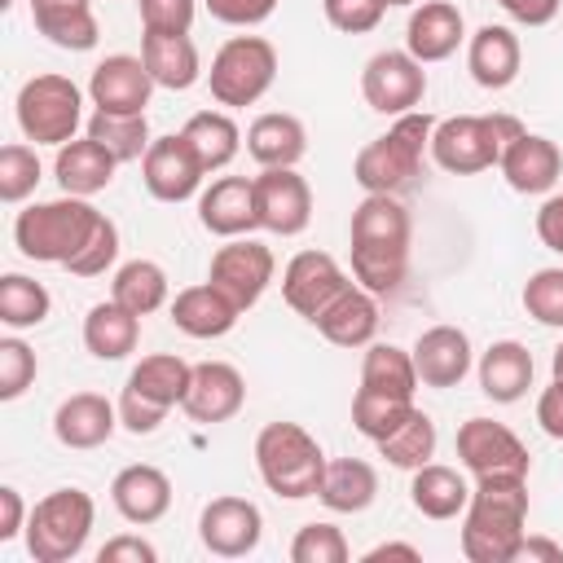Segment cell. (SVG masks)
Returning a JSON list of instances; mask_svg holds the SVG:
<instances>
[{"instance_id": "6da1fadb", "label": "cell", "mask_w": 563, "mask_h": 563, "mask_svg": "<svg viewBox=\"0 0 563 563\" xmlns=\"http://www.w3.org/2000/svg\"><path fill=\"white\" fill-rule=\"evenodd\" d=\"M528 537V479L484 475L462 510V554L471 563H515Z\"/></svg>"}, {"instance_id": "7a4b0ae2", "label": "cell", "mask_w": 563, "mask_h": 563, "mask_svg": "<svg viewBox=\"0 0 563 563\" xmlns=\"http://www.w3.org/2000/svg\"><path fill=\"white\" fill-rule=\"evenodd\" d=\"M435 119L427 110L396 114L391 128L374 141H365L352 158V180L365 194H400L422 172V154H431Z\"/></svg>"}, {"instance_id": "3957f363", "label": "cell", "mask_w": 563, "mask_h": 563, "mask_svg": "<svg viewBox=\"0 0 563 563\" xmlns=\"http://www.w3.org/2000/svg\"><path fill=\"white\" fill-rule=\"evenodd\" d=\"M101 216L106 211H97L88 198H75V194L31 202L13 220V246L35 264H62L66 268L84 251V242L92 238Z\"/></svg>"}, {"instance_id": "277c9868", "label": "cell", "mask_w": 563, "mask_h": 563, "mask_svg": "<svg viewBox=\"0 0 563 563\" xmlns=\"http://www.w3.org/2000/svg\"><path fill=\"white\" fill-rule=\"evenodd\" d=\"M325 462H330L325 449L299 422H268L255 435V471H260L264 488L286 497V501L317 497Z\"/></svg>"}, {"instance_id": "5b68a950", "label": "cell", "mask_w": 563, "mask_h": 563, "mask_svg": "<svg viewBox=\"0 0 563 563\" xmlns=\"http://www.w3.org/2000/svg\"><path fill=\"white\" fill-rule=\"evenodd\" d=\"M523 132L515 114H453L435 119L431 158L449 176H475L501 163V150Z\"/></svg>"}, {"instance_id": "8992f818", "label": "cell", "mask_w": 563, "mask_h": 563, "mask_svg": "<svg viewBox=\"0 0 563 563\" xmlns=\"http://www.w3.org/2000/svg\"><path fill=\"white\" fill-rule=\"evenodd\" d=\"M97 523V506L84 488H53L31 506L26 519V554L35 563H70L84 554Z\"/></svg>"}, {"instance_id": "52a82bcc", "label": "cell", "mask_w": 563, "mask_h": 563, "mask_svg": "<svg viewBox=\"0 0 563 563\" xmlns=\"http://www.w3.org/2000/svg\"><path fill=\"white\" fill-rule=\"evenodd\" d=\"M13 114H18V128H22L26 141H35V145H66L84 128V92H79V84L70 75L44 70V75H31L18 88Z\"/></svg>"}, {"instance_id": "ba28073f", "label": "cell", "mask_w": 563, "mask_h": 563, "mask_svg": "<svg viewBox=\"0 0 563 563\" xmlns=\"http://www.w3.org/2000/svg\"><path fill=\"white\" fill-rule=\"evenodd\" d=\"M277 79V48L264 35H233L216 48L211 70H207V88L211 101L224 110H246L255 106Z\"/></svg>"}, {"instance_id": "9c48e42d", "label": "cell", "mask_w": 563, "mask_h": 563, "mask_svg": "<svg viewBox=\"0 0 563 563\" xmlns=\"http://www.w3.org/2000/svg\"><path fill=\"white\" fill-rule=\"evenodd\" d=\"M361 97L378 114H409L427 97V70L409 48H383L361 70Z\"/></svg>"}, {"instance_id": "30bf717a", "label": "cell", "mask_w": 563, "mask_h": 563, "mask_svg": "<svg viewBox=\"0 0 563 563\" xmlns=\"http://www.w3.org/2000/svg\"><path fill=\"white\" fill-rule=\"evenodd\" d=\"M457 462L475 479H484V475H523L528 479V471H532L528 444L506 422H493V418H466L457 427Z\"/></svg>"}, {"instance_id": "8fae6325", "label": "cell", "mask_w": 563, "mask_h": 563, "mask_svg": "<svg viewBox=\"0 0 563 563\" xmlns=\"http://www.w3.org/2000/svg\"><path fill=\"white\" fill-rule=\"evenodd\" d=\"M277 273V260L264 242L255 238H224V246H216L211 255V268H207V282L216 290H224L242 312L260 303V295L268 290Z\"/></svg>"}, {"instance_id": "7c38bea8", "label": "cell", "mask_w": 563, "mask_h": 563, "mask_svg": "<svg viewBox=\"0 0 563 563\" xmlns=\"http://www.w3.org/2000/svg\"><path fill=\"white\" fill-rule=\"evenodd\" d=\"M198 541L216 559H246L264 541V515L246 497H233V493L211 497L198 515Z\"/></svg>"}, {"instance_id": "4fadbf2b", "label": "cell", "mask_w": 563, "mask_h": 563, "mask_svg": "<svg viewBox=\"0 0 563 563\" xmlns=\"http://www.w3.org/2000/svg\"><path fill=\"white\" fill-rule=\"evenodd\" d=\"M202 176H207V167L198 163V154L185 141V132L154 136L150 150H145V158H141V180H145L150 198H158V202L198 198L202 194Z\"/></svg>"}, {"instance_id": "5bb4252c", "label": "cell", "mask_w": 563, "mask_h": 563, "mask_svg": "<svg viewBox=\"0 0 563 563\" xmlns=\"http://www.w3.org/2000/svg\"><path fill=\"white\" fill-rule=\"evenodd\" d=\"M352 286V277L343 273V264L330 251H299L290 255V264L282 268V299L290 312H299L308 325L317 321V312L343 295Z\"/></svg>"}, {"instance_id": "9a60e30c", "label": "cell", "mask_w": 563, "mask_h": 563, "mask_svg": "<svg viewBox=\"0 0 563 563\" xmlns=\"http://www.w3.org/2000/svg\"><path fill=\"white\" fill-rule=\"evenodd\" d=\"M255 216L260 229L295 238L312 220V189L295 167H260L255 176Z\"/></svg>"}, {"instance_id": "2e32d148", "label": "cell", "mask_w": 563, "mask_h": 563, "mask_svg": "<svg viewBox=\"0 0 563 563\" xmlns=\"http://www.w3.org/2000/svg\"><path fill=\"white\" fill-rule=\"evenodd\" d=\"M154 75L145 70L141 57L132 53H110L92 66V79H88V101L106 114H145L150 97H154Z\"/></svg>"}, {"instance_id": "e0dca14e", "label": "cell", "mask_w": 563, "mask_h": 563, "mask_svg": "<svg viewBox=\"0 0 563 563\" xmlns=\"http://www.w3.org/2000/svg\"><path fill=\"white\" fill-rule=\"evenodd\" d=\"M242 405H246V378L238 365H229V361H198L194 365V378H189V391L180 405L189 422L216 427V422L238 418Z\"/></svg>"}, {"instance_id": "ac0fdd59", "label": "cell", "mask_w": 563, "mask_h": 563, "mask_svg": "<svg viewBox=\"0 0 563 563\" xmlns=\"http://www.w3.org/2000/svg\"><path fill=\"white\" fill-rule=\"evenodd\" d=\"M413 365H418V383L422 387H435V391H449L457 387L471 365H475V352H471V339L466 330L457 325H427L418 339H413Z\"/></svg>"}, {"instance_id": "d6986e66", "label": "cell", "mask_w": 563, "mask_h": 563, "mask_svg": "<svg viewBox=\"0 0 563 563\" xmlns=\"http://www.w3.org/2000/svg\"><path fill=\"white\" fill-rule=\"evenodd\" d=\"M198 224L216 238H246L251 229H260L255 176H216L198 194Z\"/></svg>"}, {"instance_id": "ffe728a7", "label": "cell", "mask_w": 563, "mask_h": 563, "mask_svg": "<svg viewBox=\"0 0 563 563\" xmlns=\"http://www.w3.org/2000/svg\"><path fill=\"white\" fill-rule=\"evenodd\" d=\"M497 172L506 176V185H510L515 194H550V189L559 185V176H563V150H559L550 136L523 128V132L501 150Z\"/></svg>"}, {"instance_id": "44dd1931", "label": "cell", "mask_w": 563, "mask_h": 563, "mask_svg": "<svg viewBox=\"0 0 563 563\" xmlns=\"http://www.w3.org/2000/svg\"><path fill=\"white\" fill-rule=\"evenodd\" d=\"M519 66H523V44L510 26L484 22L475 35H466V70L479 88H488V92L510 88L519 79Z\"/></svg>"}, {"instance_id": "7402d4cb", "label": "cell", "mask_w": 563, "mask_h": 563, "mask_svg": "<svg viewBox=\"0 0 563 563\" xmlns=\"http://www.w3.org/2000/svg\"><path fill=\"white\" fill-rule=\"evenodd\" d=\"M378 321H383L378 295L352 282L343 295H334V299L317 312L312 325H317V334H321L325 343H334V347H369L374 334H378Z\"/></svg>"}, {"instance_id": "603a6c76", "label": "cell", "mask_w": 563, "mask_h": 563, "mask_svg": "<svg viewBox=\"0 0 563 563\" xmlns=\"http://www.w3.org/2000/svg\"><path fill=\"white\" fill-rule=\"evenodd\" d=\"M119 427V405L106 400L101 391H70L53 409V435L66 449H101Z\"/></svg>"}, {"instance_id": "cb8c5ba5", "label": "cell", "mask_w": 563, "mask_h": 563, "mask_svg": "<svg viewBox=\"0 0 563 563\" xmlns=\"http://www.w3.org/2000/svg\"><path fill=\"white\" fill-rule=\"evenodd\" d=\"M462 40H466V18H462L457 4H449V0H422V4H413L409 26H405V48L422 66L453 57Z\"/></svg>"}, {"instance_id": "d4e9b609", "label": "cell", "mask_w": 563, "mask_h": 563, "mask_svg": "<svg viewBox=\"0 0 563 563\" xmlns=\"http://www.w3.org/2000/svg\"><path fill=\"white\" fill-rule=\"evenodd\" d=\"M110 501L128 523L150 528L172 510V479L150 462H132L110 479Z\"/></svg>"}, {"instance_id": "484cf974", "label": "cell", "mask_w": 563, "mask_h": 563, "mask_svg": "<svg viewBox=\"0 0 563 563\" xmlns=\"http://www.w3.org/2000/svg\"><path fill=\"white\" fill-rule=\"evenodd\" d=\"M167 308H172V325L189 339H224L242 317V308L224 290H216L211 282L176 290V299Z\"/></svg>"}, {"instance_id": "4316f807", "label": "cell", "mask_w": 563, "mask_h": 563, "mask_svg": "<svg viewBox=\"0 0 563 563\" xmlns=\"http://www.w3.org/2000/svg\"><path fill=\"white\" fill-rule=\"evenodd\" d=\"M475 374H479V391L493 405H515V400L528 396L537 365H532V352L519 339H497V343H488L479 352Z\"/></svg>"}, {"instance_id": "83f0119b", "label": "cell", "mask_w": 563, "mask_h": 563, "mask_svg": "<svg viewBox=\"0 0 563 563\" xmlns=\"http://www.w3.org/2000/svg\"><path fill=\"white\" fill-rule=\"evenodd\" d=\"M114 167H119V158L88 132L57 145V158H53V176H57L62 194H75V198H92V194L110 189Z\"/></svg>"}, {"instance_id": "f1b7e54d", "label": "cell", "mask_w": 563, "mask_h": 563, "mask_svg": "<svg viewBox=\"0 0 563 563\" xmlns=\"http://www.w3.org/2000/svg\"><path fill=\"white\" fill-rule=\"evenodd\" d=\"M31 22L48 44L66 53H88L101 40L92 0H31Z\"/></svg>"}, {"instance_id": "f546056e", "label": "cell", "mask_w": 563, "mask_h": 563, "mask_svg": "<svg viewBox=\"0 0 563 563\" xmlns=\"http://www.w3.org/2000/svg\"><path fill=\"white\" fill-rule=\"evenodd\" d=\"M246 154L260 167H295L308 154V128L286 110L255 114L246 128Z\"/></svg>"}, {"instance_id": "4dcf8cb0", "label": "cell", "mask_w": 563, "mask_h": 563, "mask_svg": "<svg viewBox=\"0 0 563 563\" xmlns=\"http://www.w3.org/2000/svg\"><path fill=\"white\" fill-rule=\"evenodd\" d=\"M378 497V471L365 462V457H334L325 462V475H321V488H317V501L334 515H361L369 510Z\"/></svg>"}, {"instance_id": "1f68e13d", "label": "cell", "mask_w": 563, "mask_h": 563, "mask_svg": "<svg viewBox=\"0 0 563 563\" xmlns=\"http://www.w3.org/2000/svg\"><path fill=\"white\" fill-rule=\"evenodd\" d=\"M409 501L422 519H457L471 501V484L457 466H444V462H427L418 471H409Z\"/></svg>"}, {"instance_id": "d6a6232c", "label": "cell", "mask_w": 563, "mask_h": 563, "mask_svg": "<svg viewBox=\"0 0 563 563\" xmlns=\"http://www.w3.org/2000/svg\"><path fill=\"white\" fill-rule=\"evenodd\" d=\"M141 62L167 92H185L202 79L198 44L189 35H141Z\"/></svg>"}, {"instance_id": "836d02e7", "label": "cell", "mask_w": 563, "mask_h": 563, "mask_svg": "<svg viewBox=\"0 0 563 563\" xmlns=\"http://www.w3.org/2000/svg\"><path fill=\"white\" fill-rule=\"evenodd\" d=\"M141 343V317L128 312L123 303L114 299H101L88 308L84 317V347L97 356V361H123L132 356Z\"/></svg>"}, {"instance_id": "e575fe53", "label": "cell", "mask_w": 563, "mask_h": 563, "mask_svg": "<svg viewBox=\"0 0 563 563\" xmlns=\"http://www.w3.org/2000/svg\"><path fill=\"white\" fill-rule=\"evenodd\" d=\"M189 378H194V365L176 352H154V356H141L128 374L123 387H132L136 396L172 409V405H185V391H189Z\"/></svg>"}, {"instance_id": "d590c367", "label": "cell", "mask_w": 563, "mask_h": 563, "mask_svg": "<svg viewBox=\"0 0 563 563\" xmlns=\"http://www.w3.org/2000/svg\"><path fill=\"white\" fill-rule=\"evenodd\" d=\"M180 132L194 145V154L207 167V176L211 172H224L238 158V150H242V132H238V123H233L229 110H198V114H189V123Z\"/></svg>"}, {"instance_id": "8d00e7d4", "label": "cell", "mask_w": 563, "mask_h": 563, "mask_svg": "<svg viewBox=\"0 0 563 563\" xmlns=\"http://www.w3.org/2000/svg\"><path fill=\"white\" fill-rule=\"evenodd\" d=\"M405 273H409V242H352V277L378 299L396 295Z\"/></svg>"}, {"instance_id": "74e56055", "label": "cell", "mask_w": 563, "mask_h": 563, "mask_svg": "<svg viewBox=\"0 0 563 563\" xmlns=\"http://www.w3.org/2000/svg\"><path fill=\"white\" fill-rule=\"evenodd\" d=\"M167 295H172V286H167L163 264H154V260H128V264L114 268L110 299L123 303L128 312L150 317V312H158V308L167 303Z\"/></svg>"}, {"instance_id": "f35d334b", "label": "cell", "mask_w": 563, "mask_h": 563, "mask_svg": "<svg viewBox=\"0 0 563 563\" xmlns=\"http://www.w3.org/2000/svg\"><path fill=\"white\" fill-rule=\"evenodd\" d=\"M409 233H413V224L396 194H365L347 224L352 242H409Z\"/></svg>"}, {"instance_id": "ab89813d", "label": "cell", "mask_w": 563, "mask_h": 563, "mask_svg": "<svg viewBox=\"0 0 563 563\" xmlns=\"http://www.w3.org/2000/svg\"><path fill=\"white\" fill-rule=\"evenodd\" d=\"M361 387H374V391L413 400V396H418V365H413V352H405V347H396V343H369V347H365V361H361Z\"/></svg>"}, {"instance_id": "60d3db41", "label": "cell", "mask_w": 563, "mask_h": 563, "mask_svg": "<svg viewBox=\"0 0 563 563\" xmlns=\"http://www.w3.org/2000/svg\"><path fill=\"white\" fill-rule=\"evenodd\" d=\"M53 312V295L44 290V282L26 277V273H4L0 277V325L9 330H35L44 325Z\"/></svg>"}, {"instance_id": "b9f144b4", "label": "cell", "mask_w": 563, "mask_h": 563, "mask_svg": "<svg viewBox=\"0 0 563 563\" xmlns=\"http://www.w3.org/2000/svg\"><path fill=\"white\" fill-rule=\"evenodd\" d=\"M84 132H88L92 141H101L119 163L145 158V150H150V141H154L145 114H106V110H92L88 123H84Z\"/></svg>"}, {"instance_id": "7bdbcfd3", "label": "cell", "mask_w": 563, "mask_h": 563, "mask_svg": "<svg viewBox=\"0 0 563 563\" xmlns=\"http://www.w3.org/2000/svg\"><path fill=\"white\" fill-rule=\"evenodd\" d=\"M435 422H431V413H422V409H413L387 440H378V453L391 462V466H400V471H418V466H427L431 457H435Z\"/></svg>"}, {"instance_id": "ee69618b", "label": "cell", "mask_w": 563, "mask_h": 563, "mask_svg": "<svg viewBox=\"0 0 563 563\" xmlns=\"http://www.w3.org/2000/svg\"><path fill=\"white\" fill-rule=\"evenodd\" d=\"M418 405L405 400V396H387V391H374V387H356L352 396V427L365 435V440H387Z\"/></svg>"}, {"instance_id": "f6af8a7d", "label": "cell", "mask_w": 563, "mask_h": 563, "mask_svg": "<svg viewBox=\"0 0 563 563\" xmlns=\"http://www.w3.org/2000/svg\"><path fill=\"white\" fill-rule=\"evenodd\" d=\"M40 176H44V167H40V154L31 145L13 141L0 150V202H9V207L26 202L40 185Z\"/></svg>"}, {"instance_id": "bcb514c9", "label": "cell", "mask_w": 563, "mask_h": 563, "mask_svg": "<svg viewBox=\"0 0 563 563\" xmlns=\"http://www.w3.org/2000/svg\"><path fill=\"white\" fill-rule=\"evenodd\" d=\"M519 303H523V312H528L537 325L563 330V268H537V273L523 282Z\"/></svg>"}, {"instance_id": "7dc6e473", "label": "cell", "mask_w": 563, "mask_h": 563, "mask_svg": "<svg viewBox=\"0 0 563 563\" xmlns=\"http://www.w3.org/2000/svg\"><path fill=\"white\" fill-rule=\"evenodd\" d=\"M347 537L334 523H303L290 541V563H347Z\"/></svg>"}, {"instance_id": "c3c4849f", "label": "cell", "mask_w": 563, "mask_h": 563, "mask_svg": "<svg viewBox=\"0 0 563 563\" xmlns=\"http://www.w3.org/2000/svg\"><path fill=\"white\" fill-rule=\"evenodd\" d=\"M40 374V361L31 352V343H22L18 334L0 339V400H18Z\"/></svg>"}, {"instance_id": "681fc988", "label": "cell", "mask_w": 563, "mask_h": 563, "mask_svg": "<svg viewBox=\"0 0 563 563\" xmlns=\"http://www.w3.org/2000/svg\"><path fill=\"white\" fill-rule=\"evenodd\" d=\"M114 260H119V224L110 216H101V224L92 229V238L84 242V251L66 264V273H75V277H101L106 268H114Z\"/></svg>"}, {"instance_id": "f907efd6", "label": "cell", "mask_w": 563, "mask_h": 563, "mask_svg": "<svg viewBox=\"0 0 563 563\" xmlns=\"http://www.w3.org/2000/svg\"><path fill=\"white\" fill-rule=\"evenodd\" d=\"M145 35H189L198 0H136Z\"/></svg>"}, {"instance_id": "816d5d0a", "label": "cell", "mask_w": 563, "mask_h": 563, "mask_svg": "<svg viewBox=\"0 0 563 563\" xmlns=\"http://www.w3.org/2000/svg\"><path fill=\"white\" fill-rule=\"evenodd\" d=\"M321 13L334 31L343 35H365L383 22L387 13V0H321Z\"/></svg>"}, {"instance_id": "f5cc1de1", "label": "cell", "mask_w": 563, "mask_h": 563, "mask_svg": "<svg viewBox=\"0 0 563 563\" xmlns=\"http://www.w3.org/2000/svg\"><path fill=\"white\" fill-rule=\"evenodd\" d=\"M163 422H167L163 405H154V400L136 396L132 387H123V396H119V427H128L132 435H154Z\"/></svg>"}, {"instance_id": "db71d44e", "label": "cell", "mask_w": 563, "mask_h": 563, "mask_svg": "<svg viewBox=\"0 0 563 563\" xmlns=\"http://www.w3.org/2000/svg\"><path fill=\"white\" fill-rule=\"evenodd\" d=\"M207 4V13L216 18V22H224V26H260V22H268L273 18V9H277V0H202Z\"/></svg>"}, {"instance_id": "11a10c76", "label": "cell", "mask_w": 563, "mask_h": 563, "mask_svg": "<svg viewBox=\"0 0 563 563\" xmlns=\"http://www.w3.org/2000/svg\"><path fill=\"white\" fill-rule=\"evenodd\" d=\"M97 563H158V550H154L145 537L119 532V537H110V541L97 550Z\"/></svg>"}, {"instance_id": "9f6ffc18", "label": "cell", "mask_w": 563, "mask_h": 563, "mask_svg": "<svg viewBox=\"0 0 563 563\" xmlns=\"http://www.w3.org/2000/svg\"><path fill=\"white\" fill-rule=\"evenodd\" d=\"M26 519H31V510H26L22 493L13 484H0V541L22 537L26 532Z\"/></svg>"}, {"instance_id": "6f0895ef", "label": "cell", "mask_w": 563, "mask_h": 563, "mask_svg": "<svg viewBox=\"0 0 563 563\" xmlns=\"http://www.w3.org/2000/svg\"><path fill=\"white\" fill-rule=\"evenodd\" d=\"M537 238H541V246H550L554 255H563V194H550L537 207Z\"/></svg>"}, {"instance_id": "680465c9", "label": "cell", "mask_w": 563, "mask_h": 563, "mask_svg": "<svg viewBox=\"0 0 563 563\" xmlns=\"http://www.w3.org/2000/svg\"><path fill=\"white\" fill-rule=\"evenodd\" d=\"M537 427L550 440H563V378H550V387L537 396Z\"/></svg>"}, {"instance_id": "91938a15", "label": "cell", "mask_w": 563, "mask_h": 563, "mask_svg": "<svg viewBox=\"0 0 563 563\" xmlns=\"http://www.w3.org/2000/svg\"><path fill=\"white\" fill-rule=\"evenodd\" d=\"M519 26H545V22H554V13H559V4L563 0H497Z\"/></svg>"}, {"instance_id": "94428289", "label": "cell", "mask_w": 563, "mask_h": 563, "mask_svg": "<svg viewBox=\"0 0 563 563\" xmlns=\"http://www.w3.org/2000/svg\"><path fill=\"white\" fill-rule=\"evenodd\" d=\"M383 559H405V563H418V559H422V550H418V545H409V541H383V545L365 550V563H383Z\"/></svg>"}, {"instance_id": "6125c7cd", "label": "cell", "mask_w": 563, "mask_h": 563, "mask_svg": "<svg viewBox=\"0 0 563 563\" xmlns=\"http://www.w3.org/2000/svg\"><path fill=\"white\" fill-rule=\"evenodd\" d=\"M519 559H545V563H563V545L545 541V537H523Z\"/></svg>"}, {"instance_id": "be15d7a7", "label": "cell", "mask_w": 563, "mask_h": 563, "mask_svg": "<svg viewBox=\"0 0 563 563\" xmlns=\"http://www.w3.org/2000/svg\"><path fill=\"white\" fill-rule=\"evenodd\" d=\"M550 378H563V339H559V347L550 356Z\"/></svg>"}, {"instance_id": "e7e4bbea", "label": "cell", "mask_w": 563, "mask_h": 563, "mask_svg": "<svg viewBox=\"0 0 563 563\" xmlns=\"http://www.w3.org/2000/svg\"><path fill=\"white\" fill-rule=\"evenodd\" d=\"M413 4H422V0H387V9H413Z\"/></svg>"}, {"instance_id": "03108f58", "label": "cell", "mask_w": 563, "mask_h": 563, "mask_svg": "<svg viewBox=\"0 0 563 563\" xmlns=\"http://www.w3.org/2000/svg\"><path fill=\"white\" fill-rule=\"evenodd\" d=\"M9 4H13V0H0V9H9Z\"/></svg>"}]
</instances>
